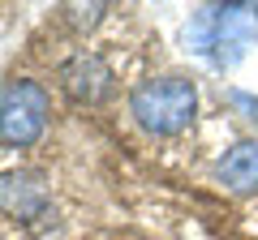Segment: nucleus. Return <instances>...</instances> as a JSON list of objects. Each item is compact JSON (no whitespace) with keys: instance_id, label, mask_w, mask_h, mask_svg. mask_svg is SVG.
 <instances>
[{"instance_id":"1","label":"nucleus","mask_w":258,"mask_h":240,"mask_svg":"<svg viewBox=\"0 0 258 240\" xmlns=\"http://www.w3.org/2000/svg\"><path fill=\"white\" fill-rule=\"evenodd\" d=\"M258 30V5H203L185 22V47L211 69H232Z\"/></svg>"},{"instance_id":"2","label":"nucleus","mask_w":258,"mask_h":240,"mask_svg":"<svg viewBox=\"0 0 258 240\" xmlns=\"http://www.w3.org/2000/svg\"><path fill=\"white\" fill-rule=\"evenodd\" d=\"M194 111H198V90L189 77H151L129 94V116L155 138L181 133L194 120Z\"/></svg>"},{"instance_id":"3","label":"nucleus","mask_w":258,"mask_h":240,"mask_svg":"<svg viewBox=\"0 0 258 240\" xmlns=\"http://www.w3.org/2000/svg\"><path fill=\"white\" fill-rule=\"evenodd\" d=\"M47 111L52 99L39 82L18 77L0 90V142L5 146H35L47 129Z\"/></svg>"},{"instance_id":"4","label":"nucleus","mask_w":258,"mask_h":240,"mask_svg":"<svg viewBox=\"0 0 258 240\" xmlns=\"http://www.w3.org/2000/svg\"><path fill=\"white\" fill-rule=\"evenodd\" d=\"M0 214H9L18 223H30L39 214H47V185L43 176L30 172V167H18V172L0 176Z\"/></svg>"},{"instance_id":"5","label":"nucleus","mask_w":258,"mask_h":240,"mask_svg":"<svg viewBox=\"0 0 258 240\" xmlns=\"http://www.w3.org/2000/svg\"><path fill=\"white\" fill-rule=\"evenodd\" d=\"M60 86L74 94L78 103L95 107V103H103L112 94V69L103 65V56L78 52V56H69V60L60 65Z\"/></svg>"},{"instance_id":"6","label":"nucleus","mask_w":258,"mask_h":240,"mask_svg":"<svg viewBox=\"0 0 258 240\" xmlns=\"http://www.w3.org/2000/svg\"><path fill=\"white\" fill-rule=\"evenodd\" d=\"M220 180L232 193H258V142H237L220 159Z\"/></svg>"},{"instance_id":"7","label":"nucleus","mask_w":258,"mask_h":240,"mask_svg":"<svg viewBox=\"0 0 258 240\" xmlns=\"http://www.w3.org/2000/svg\"><path fill=\"white\" fill-rule=\"evenodd\" d=\"M99 18H103V5H64V22H69L74 30L99 26Z\"/></svg>"},{"instance_id":"8","label":"nucleus","mask_w":258,"mask_h":240,"mask_svg":"<svg viewBox=\"0 0 258 240\" xmlns=\"http://www.w3.org/2000/svg\"><path fill=\"white\" fill-rule=\"evenodd\" d=\"M228 103H232L237 111H245V120H254V125H258V99H254V94H245V90H228Z\"/></svg>"}]
</instances>
